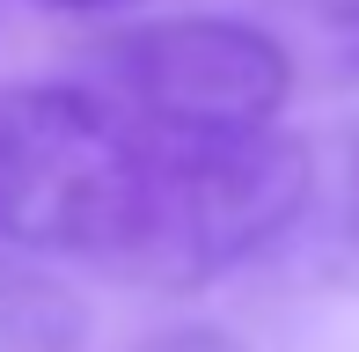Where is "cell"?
I'll return each instance as SVG.
<instances>
[{"instance_id": "5b68a950", "label": "cell", "mask_w": 359, "mask_h": 352, "mask_svg": "<svg viewBox=\"0 0 359 352\" xmlns=\"http://www.w3.org/2000/svg\"><path fill=\"white\" fill-rule=\"evenodd\" d=\"M37 8H59V15H125L140 0H37Z\"/></svg>"}, {"instance_id": "3957f363", "label": "cell", "mask_w": 359, "mask_h": 352, "mask_svg": "<svg viewBox=\"0 0 359 352\" xmlns=\"http://www.w3.org/2000/svg\"><path fill=\"white\" fill-rule=\"evenodd\" d=\"M81 88H95L147 140H235L279 125L293 59L271 29L235 15H154L95 37Z\"/></svg>"}, {"instance_id": "6da1fadb", "label": "cell", "mask_w": 359, "mask_h": 352, "mask_svg": "<svg viewBox=\"0 0 359 352\" xmlns=\"http://www.w3.org/2000/svg\"><path fill=\"white\" fill-rule=\"evenodd\" d=\"M147 133L81 81L0 88V243L110 264L147 198Z\"/></svg>"}, {"instance_id": "277c9868", "label": "cell", "mask_w": 359, "mask_h": 352, "mask_svg": "<svg viewBox=\"0 0 359 352\" xmlns=\"http://www.w3.org/2000/svg\"><path fill=\"white\" fill-rule=\"evenodd\" d=\"M301 22H323V29H359V0H279Z\"/></svg>"}, {"instance_id": "7a4b0ae2", "label": "cell", "mask_w": 359, "mask_h": 352, "mask_svg": "<svg viewBox=\"0 0 359 352\" xmlns=\"http://www.w3.org/2000/svg\"><path fill=\"white\" fill-rule=\"evenodd\" d=\"M147 198L110 271L154 294H198L279 243L316 191L308 147L279 125L235 140H147Z\"/></svg>"}]
</instances>
